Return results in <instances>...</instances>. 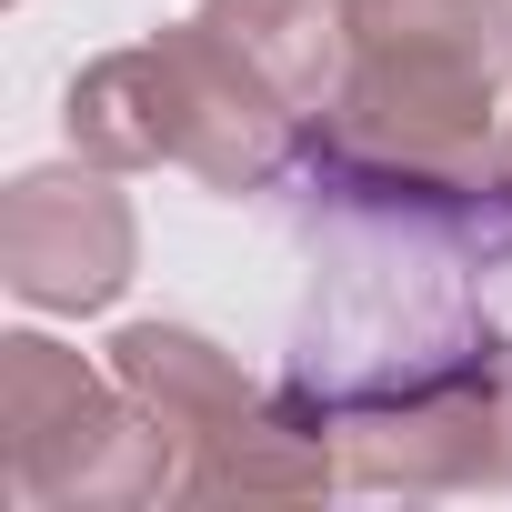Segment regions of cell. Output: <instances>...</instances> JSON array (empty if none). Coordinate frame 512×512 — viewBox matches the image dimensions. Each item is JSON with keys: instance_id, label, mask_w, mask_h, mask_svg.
<instances>
[{"instance_id": "cell-1", "label": "cell", "mask_w": 512, "mask_h": 512, "mask_svg": "<svg viewBox=\"0 0 512 512\" xmlns=\"http://www.w3.org/2000/svg\"><path fill=\"white\" fill-rule=\"evenodd\" d=\"M61 131H71V151H91L111 171H191L221 201L282 191V171L302 151V111L201 11L131 51H101L61 91Z\"/></svg>"}, {"instance_id": "cell-2", "label": "cell", "mask_w": 512, "mask_h": 512, "mask_svg": "<svg viewBox=\"0 0 512 512\" xmlns=\"http://www.w3.org/2000/svg\"><path fill=\"white\" fill-rule=\"evenodd\" d=\"M282 201L312 251H382V262H432L462 282L512 272V161L502 151L442 161V151H382L332 121H302Z\"/></svg>"}, {"instance_id": "cell-3", "label": "cell", "mask_w": 512, "mask_h": 512, "mask_svg": "<svg viewBox=\"0 0 512 512\" xmlns=\"http://www.w3.org/2000/svg\"><path fill=\"white\" fill-rule=\"evenodd\" d=\"M0 462L31 512L61 502H171V432L131 402L121 372H91L51 332L0 342Z\"/></svg>"}, {"instance_id": "cell-4", "label": "cell", "mask_w": 512, "mask_h": 512, "mask_svg": "<svg viewBox=\"0 0 512 512\" xmlns=\"http://www.w3.org/2000/svg\"><path fill=\"white\" fill-rule=\"evenodd\" d=\"M332 442L362 492H512V332L492 322L462 362L352 412Z\"/></svg>"}, {"instance_id": "cell-5", "label": "cell", "mask_w": 512, "mask_h": 512, "mask_svg": "<svg viewBox=\"0 0 512 512\" xmlns=\"http://www.w3.org/2000/svg\"><path fill=\"white\" fill-rule=\"evenodd\" d=\"M141 272V221L111 161H51L0 191V282L31 312H111Z\"/></svg>"}, {"instance_id": "cell-6", "label": "cell", "mask_w": 512, "mask_h": 512, "mask_svg": "<svg viewBox=\"0 0 512 512\" xmlns=\"http://www.w3.org/2000/svg\"><path fill=\"white\" fill-rule=\"evenodd\" d=\"M111 372L131 382V402L171 432V502H181V482L272 402V382H251L241 372V352H221L211 332H191V322H131L121 342H111Z\"/></svg>"}, {"instance_id": "cell-7", "label": "cell", "mask_w": 512, "mask_h": 512, "mask_svg": "<svg viewBox=\"0 0 512 512\" xmlns=\"http://www.w3.org/2000/svg\"><path fill=\"white\" fill-rule=\"evenodd\" d=\"M201 21L262 71L302 121H322L342 101L352 71V0H201Z\"/></svg>"}, {"instance_id": "cell-8", "label": "cell", "mask_w": 512, "mask_h": 512, "mask_svg": "<svg viewBox=\"0 0 512 512\" xmlns=\"http://www.w3.org/2000/svg\"><path fill=\"white\" fill-rule=\"evenodd\" d=\"M482 31H492V51H502V71H512V0H482Z\"/></svg>"}]
</instances>
